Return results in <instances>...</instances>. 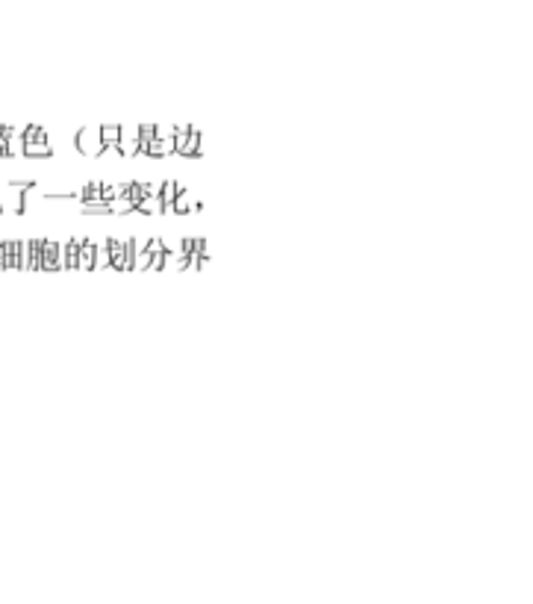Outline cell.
I'll use <instances>...</instances> for the list:
<instances>
[{
	"label": "cell",
	"mask_w": 533,
	"mask_h": 604,
	"mask_svg": "<svg viewBox=\"0 0 533 604\" xmlns=\"http://www.w3.org/2000/svg\"><path fill=\"white\" fill-rule=\"evenodd\" d=\"M201 207H204L201 200H195L186 189H180L177 198H174V210L171 212H201Z\"/></svg>",
	"instance_id": "11"
},
{
	"label": "cell",
	"mask_w": 533,
	"mask_h": 604,
	"mask_svg": "<svg viewBox=\"0 0 533 604\" xmlns=\"http://www.w3.org/2000/svg\"><path fill=\"white\" fill-rule=\"evenodd\" d=\"M4 248H6V239H0V269H4Z\"/></svg>",
	"instance_id": "13"
},
{
	"label": "cell",
	"mask_w": 533,
	"mask_h": 604,
	"mask_svg": "<svg viewBox=\"0 0 533 604\" xmlns=\"http://www.w3.org/2000/svg\"><path fill=\"white\" fill-rule=\"evenodd\" d=\"M118 136H121V124H103V127H100V142H103V150L118 148Z\"/></svg>",
	"instance_id": "12"
},
{
	"label": "cell",
	"mask_w": 533,
	"mask_h": 604,
	"mask_svg": "<svg viewBox=\"0 0 533 604\" xmlns=\"http://www.w3.org/2000/svg\"><path fill=\"white\" fill-rule=\"evenodd\" d=\"M77 262H80V239L74 236L62 245V269H71L77 271Z\"/></svg>",
	"instance_id": "10"
},
{
	"label": "cell",
	"mask_w": 533,
	"mask_h": 604,
	"mask_svg": "<svg viewBox=\"0 0 533 604\" xmlns=\"http://www.w3.org/2000/svg\"><path fill=\"white\" fill-rule=\"evenodd\" d=\"M0 212H4V204H0Z\"/></svg>",
	"instance_id": "14"
},
{
	"label": "cell",
	"mask_w": 533,
	"mask_h": 604,
	"mask_svg": "<svg viewBox=\"0 0 533 604\" xmlns=\"http://www.w3.org/2000/svg\"><path fill=\"white\" fill-rule=\"evenodd\" d=\"M106 266L115 271H130L127 262V239H106Z\"/></svg>",
	"instance_id": "2"
},
{
	"label": "cell",
	"mask_w": 533,
	"mask_h": 604,
	"mask_svg": "<svg viewBox=\"0 0 533 604\" xmlns=\"http://www.w3.org/2000/svg\"><path fill=\"white\" fill-rule=\"evenodd\" d=\"M59 269H62V245L53 242V239H44L39 271H59Z\"/></svg>",
	"instance_id": "4"
},
{
	"label": "cell",
	"mask_w": 533,
	"mask_h": 604,
	"mask_svg": "<svg viewBox=\"0 0 533 604\" xmlns=\"http://www.w3.org/2000/svg\"><path fill=\"white\" fill-rule=\"evenodd\" d=\"M174 153H180V157H189V160L201 157V130H197V127H189V130H186V139H183L180 148H177Z\"/></svg>",
	"instance_id": "6"
},
{
	"label": "cell",
	"mask_w": 533,
	"mask_h": 604,
	"mask_svg": "<svg viewBox=\"0 0 533 604\" xmlns=\"http://www.w3.org/2000/svg\"><path fill=\"white\" fill-rule=\"evenodd\" d=\"M21 153L24 157H51V145H48V133L44 127H36V124H29V127L21 130Z\"/></svg>",
	"instance_id": "1"
},
{
	"label": "cell",
	"mask_w": 533,
	"mask_h": 604,
	"mask_svg": "<svg viewBox=\"0 0 533 604\" xmlns=\"http://www.w3.org/2000/svg\"><path fill=\"white\" fill-rule=\"evenodd\" d=\"M177 192H180L177 180H165V183L159 186L157 200H159V210H162V212H171V210H174V198H177Z\"/></svg>",
	"instance_id": "8"
},
{
	"label": "cell",
	"mask_w": 533,
	"mask_h": 604,
	"mask_svg": "<svg viewBox=\"0 0 533 604\" xmlns=\"http://www.w3.org/2000/svg\"><path fill=\"white\" fill-rule=\"evenodd\" d=\"M77 150H83L86 157H100L103 153V142H100V127H83L77 130V139H74Z\"/></svg>",
	"instance_id": "3"
},
{
	"label": "cell",
	"mask_w": 533,
	"mask_h": 604,
	"mask_svg": "<svg viewBox=\"0 0 533 604\" xmlns=\"http://www.w3.org/2000/svg\"><path fill=\"white\" fill-rule=\"evenodd\" d=\"M95 259H98V245L91 239H80V262L77 271H95Z\"/></svg>",
	"instance_id": "7"
},
{
	"label": "cell",
	"mask_w": 533,
	"mask_h": 604,
	"mask_svg": "<svg viewBox=\"0 0 533 604\" xmlns=\"http://www.w3.org/2000/svg\"><path fill=\"white\" fill-rule=\"evenodd\" d=\"M41 245H44V239H29V242H24V257H27V266H24V269L39 271V266H41Z\"/></svg>",
	"instance_id": "9"
},
{
	"label": "cell",
	"mask_w": 533,
	"mask_h": 604,
	"mask_svg": "<svg viewBox=\"0 0 533 604\" xmlns=\"http://www.w3.org/2000/svg\"><path fill=\"white\" fill-rule=\"evenodd\" d=\"M24 266H27L24 242H18V239H6V248H4V269H24Z\"/></svg>",
	"instance_id": "5"
}]
</instances>
